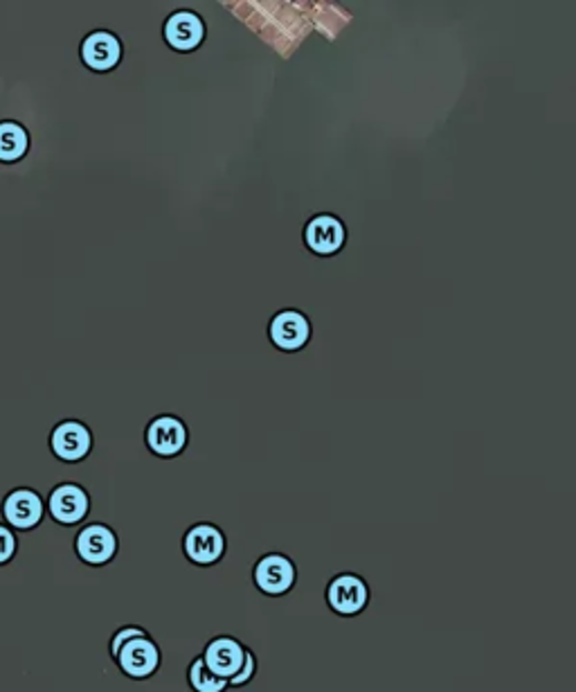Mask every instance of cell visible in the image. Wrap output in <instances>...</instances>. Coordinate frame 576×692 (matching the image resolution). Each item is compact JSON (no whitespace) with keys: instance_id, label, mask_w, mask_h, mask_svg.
I'll use <instances>...</instances> for the list:
<instances>
[{"instance_id":"obj_1","label":"cell","mask_w":576,"mask_h":692,"mask_svg":"<svg viewBox=\"0 0 576 692\" xmlns=\"http://www.w3.org/2000/svg\"><path fill=\"white\" fill-rule=\"evenodd\" d=\"M324 602L338 619H358L372 602L370 582L354 571L336 573L324 586Z\"/></svg>"},{"instance_id":"obj_2","label":"cell","mask_w":576,"mask_h":692,"mask_svg":"<svg viewBox=\"0 0 576 692\" xmlns=\"http://www.w3.org/2000/svg\"><path fill=\"white\" fill-rule=\"evenodd\" d=\"M48 449L59 463L79 465L84 463L87 458H91L95 449V433L91 424H87L84 420L65 418L52 427L48 435Z\"/></svg>"},{"instance_id":"obj_3","label":"cell","mask_w":576,"mask_h":692,"mask_svg":"<svg viewBox=\"0 0 576 692\" xmlns=\"http://www.w3.org/2000/svg\"><path fill=\"white\" fill-rule=\"evenodd\" d=\"M118 553H120V536L113 525L104 521H91L77 530L74 555L84 566L104 569L118 558Z\"/></svg>"},{"instance_id":"obj_4","label":"cell","mask_w":576,"mask_h":692,"mask_svg":"<svg viewBox=\"0 0 576 692\" xmlns=\"http://www.w3.org/2000/svg\"><path fill=\"white\" fill-rule=\"evenodd\" d=\"M183 555L196 569H212L228 555V536L219 523L196 521L183 534Z\"/></svg>"},{"instance_id":"obj_5","label":"cell","mask_w":576,"mask_h":692,"mask_svg":"<svg viewBox=\"0 0 576 692\" xmlns=\"http://www.w3.org/2000/svg\"><path fill=\"white\" fill-rule=\"evenodd\" d=\"M300 571L293 558L282 551H269L260 555L251 569L255 589L266 598H284L297 584Z\"/></svg>"},{"instance_id":"obj_6","label":"cell","mask_w":576,"mask_h":692,"mask_svg":"<svg viewBox=\"0 0 576 692\" xmlns=\"http://www.w3.org/2000/svg\"><path fill=\"white\" fill-rule=\"evenodd\" d=\"M93 508L91 492L77 481H61L46 494V514L63 528L81 525Z\"/></svg>"},{"instance_id":"obj_7","label":"cell","mask_w":576,"mask_h":692,"mask_svg":"<svg viewBox=\"0 0 576 692\" xmlns=\"http://www.w3.org/2000/svg\"><path fill=\"white\" fill-rule=\"evenodd\" d=\"M77 57L89 72L109 74L124 59V41L109 28H95L81 37Z\"/></svg>"},{"instance_id":"obj_8","label":"cell","mask_w":576,"mask_h":692,"mask_svg":"<svg viewBox=\"0 0 576 692\" xmlns=\"http://www.w3.org/2000/svg\"><path fill=\"white\" fill-rule=\"evenodd\" d=\"M190 444V427L183 418L162 413L144 427V447L160 460H174L185 453Z\"/></svg>"},{"instance_id":"obj_9","label":"cell","mask_w":576,"mask_h":692,"mask_svg":"<svg viewBox=\"0 0 576 692\" xmlns=\"http://www.w3.org/2000/svg\"><path fill=\"white\" fill-rule=\"evenodd\" d=\"M0 514L14 532H32L46 519V497L28 485L12 488L0 503Z\"/></svg>"},{"instance_id":"obj_10","label":"cell","mask_w":576,"mask_h":692,"mask_svg":"<svg viewBox=\"0 0 576 692\" xmlns=\"http://www.w3.org/2000/svg\"><path fill=\"white\" fill-rule=\"evenodd\" d=\"M302 240L313 255L334 258L347 244V225L332 212H317L304 223Z\"/></svg>"},{"instance_id":"obj_11","label":"cell","mask_w":576,"mask_h":692,"mask_svg":"<svg viewBox=\"0 0 576 692\" xmlns=\"http://www.w3.org/2000/svg\"><path fill=\"white\" fill-rule=\"evenodd\" d=\"M118 670L131 681H146L162 668V650L151 634L129 641L113 659Z\"/></svg>"},{"instance_id":"obj_12","label":"cell","mask_w":576,"mask_h":692,"mask_svg":"<svg viewBox=\"0 0 576 692\" xmlns=\"http://www.w3.org/2000/svg\"><path fill=\"white\" fill-rule=\"evenodd\" d=\"M162 39L176 52H194L208 39L205 19L194 10H176L164 19Z\"/></svg>"},{"instance_id":"obj_13","label":"cell","mask_w":576,"mask_h":692,"mask_svg":"<svg viewBox=\"0 0 576 692\" xmlns=\"http://www.w3.org/2000/svg\"><path fill=\"white\" fill-rule=\"evenodd\" d=\"M313 337V325L309 317L300 310H280L269 321V341L280 352H300L309 345Z\"/></svg>"},{"instance_id":"obj_14","label":"cell","mask_w":576,"mask_h":692,"mask_svg":"<svg viewBox=\"0 0 576 692\" xmlns=\"http://www.w3.org/2000/svg\"><path fill=\"white\" fill-rule=\"evenodd\" d=\"M245 652H249V648H245L236 636L216 634L205 643L201 659L210 672H214L221 679H230L241 668Z\"/></svg>"},{"instance_id":"obj_15","label":"cell","mask_w":576,"mask_h":692,"mask_svg":"<svg viewBox=\"0 0 576 692\" xmlns=\"http://www.w3.org/2000/svg\"><path fill=\"white\" fill-rule=\"evenodd\" d=\"M30 151V133L17 120H0V163L14 166Z\"/></svg>"},{"instance_id":"obj_16","label":"cell","mask_w":576,"mask_h":692,"mask_svg":"<svg viewBox=\"0 0 576 692\" xmlns=\"http://www.w3.org/2000/svg\"><path fill=\"white\" fill-rule=\"evenodd\" d=\"M185 674H188V685L192 692H228V688H230L228 679H221L208 670L201 654H196L190 661Z\"/></svg>"},{"instance_id":"obj_17","label":"cell","mask_w":576,"mask_h":692,"mask_svg":"<svg viewBox=\"0 0 576 692\" xmlns=\"http://www.w3.org/2000/svg\"><path fill=\"white\" fill-rule=\"evenodd\" d=\"M257 670H260L257 654L249 648V652H245L243 663H241V668L236 670V674L228 679L230 688H245L249 683H253V681H255V676H257Z\"/></svg>"},{"instance_id":"obj_18","label":"cell","mask_w":576,"mask_h":692,"mask_svg":"<svg viewBox=\"0 0 576 692\" xmlns=\"http://www.w3.org/2000/svg\"><path fill=\"white\" fill-rule=\"evenodd\" d=\"M19 553V536L17 532L0 521V566H8Z\"/></svg>"},{"instance_id":"obj_19","label":"cell","mask_w":576,"mask_h":692,"mask_svg":"<svg viewBox=\"0 0 576 692\" xmlns=\"http://www.w3.org/2000/svg\"><path fill=\"white\" fill-rule=\"evenodd\" d=\"M144 634H149V632H146L144 628H140V625H124V628L115 630V632L111 634V639H109V654H111V659H115L118 652H120L129 641H133V639H138V636H144Z\"/></svg>"}]
</instances>
